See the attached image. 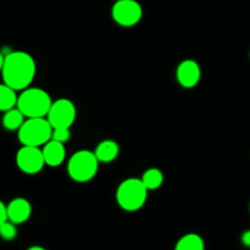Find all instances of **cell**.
I'll list each match as a JSON object with an SVG mask.
<instances>
[{
	"label": "cell",
	"mask_w": 250,
	"mask_h": 250,
	"mask_svg": "<svg viewBox=\"0 0 250 250\" xmlns=\"http://www.w3.org/2000/svg\"><path fill=\"white\" fill-rule=\"evenodd\" d=\"M37 72L33 56L26 51H10L5 55L1 70L2 81L15 90H23L31 85Z\"/></svg>",
	"instance_id": "6da1fadb"
},
{
	"label": "cell",
	"mask_w": 250,
	"mask_h": 250,
	"mask_svg": "<svg viewBox=\"0 0 250 250\" xmlns=\"http://www.w3.org/2000/svg\"><path fill=\"white\" fill-rule=\"evenodd\" d=\"M51 104L53 100L45 90L42 88L28 87L21 90L16 106L24 115V117L31 119V117H46Z\"/></svg>",
	"instance_id": "7a4b0ae2"
},
{
	"label": "cell",
	"mask_w": 250,
	"mask_h": 250,
	"mask_svg": "<svg viewBox=\"0 0 250 250\" xmlns=\"http://www.w3.org/2000/svg\"><path fill=\"white\" fill-rule=\"evenodd\" d=\"M148 189L141 178H127L122 181L116 190V202L126 211H137L144 207Z\"/></svg>",
	"instance_id": "3957f363"
},
{
	"label": "cell",
	"mask_w": 250,
	"mask_h": 250,
	"mask_svg": "<svg viewBox=\"0 0 250 250\" xmlns=\"http://www.w3.org/2000/svg\"><path fill=\"white\" fill-rule=\"evenodd\" d=\"M17 137L22 146H42L53 137V127L46 117H31L24 120Z\"/></svg>",
	"instance_id": "277c9868"
},
{
	"label": "cell",
	"mask_w": 250,
	"mask_h": 250,
	"mask_svg": "<svg viewBox=\"0 0 250 250\" xmlns=\"http://www.w3.org/2000/svg\"><path fill=\"white\" fill-rule=\"evenodd\" d=\"M99 168V160L94 151L78 150L71 155L67 163V173L75 182L85 183L95 177Z\"/></svg>",
	"instance_id": "5b68a950"
},
{
	"label": "cell",
	"mask_w": 250,
	"mask_h": 250,
	"mask_svg": "<svg viewBox=\"0 0 250 250\" xmlns=\"http://www.w3.org/2000/svg\"><path fill=\"white\" fill-rule=\"evenodd\" d=\"M76 115L77 110L75 104L71 100L62 98L53 102L46 119L53 128H71L76 120Z\"/></svg>",
	"instance_id": "8992f818"
},
{
	"label": "cell",
	"mask_w": 250,
	"mask_h": 250,
	"mask_svg": "<svg viewBox=\"0 0 250 250\" xmlns=\"http://www.w3.org/2000/svg\"><path fill=\"white\" fill-rule=\"evenodd\" d=\"M112 20L122 27L136 26L143 16V9L136 0H117L111 10Z\"/></svg>",
	"instance_id": "52a82bcc"
},
{
	"label": "cell",
	"mask_w": 250,
	"mask_h": 250,
	"mask_svg": "<svg viewBox=\"0 0 250 250\" xmlns=\"http://www.w3.org/2000/svg\"><path fill=\"white\" fill-rule=\"evenodd\" d=\"M16 165L27 175H36L41 172L45 165L41 146H22L16 153Z\"/></svg>",
	"instance_id": "ba28073f"
},
{
	"label": "cell",
	"mask_w": 250,
	"mask_h": 250,
	"mask_svg": "<svg viewBox=\"0 0 250 250\" xmlns=\"http://www.w3.org/2000/svg\"><path fill=\"white\" fill-rule=\"evenodd\" d=\"M202 77V70L194 60H185L178 65L176 78L183 88H194Z\"/></svg>",
	"instance_id": "9c48e42d"
},
{
	"label": "cell",
	"mask_w": 250,
	"mask_h": 250,
	"mask_svg": "<svg viewBox=\"0 0 250 250\" xmlns=\"http://www.w3.org/2000/svg\"><path fill=\"white\" fill-rule=\"evenodd\" d=\"M7 219L14 222L15 225H20L26 222L32 215V205L24 198H15L6 205Z\"/></svg>",
	"instance_id": "30bf717a"
},
{
	"label": "cell",
	"mask_w": 250,
	"mask_h": 250,
	"mask_svg": "<svg viewBox=\"0 0 250 250\" xmlns=\"http://www.w3.org/2000/svg\"><path fill=\"white\" fill-rule=\"evenodd\" d=\"M43 155L45 160V165L51 167H58L65 161L66 149L63 143L50 139L46 144L43 146Z\"/></svg>",
	"instance_id": "8fae6325"
},
{
	"label": "cell",
	"mask_w": 250,
	"mask_h": 250,
	"mask_svg": "<svg viewBox=\"0 0 250 250\" xmlns=\"http://www.w3.org/2000/svg\"><path fill=\"white\" fill-rule=\"evenodd\" d=\"M120 153V146L119 144L115 141L111 139H106V141L100 142L99 144L95 148L94 154L97 156V159L99 160V163H111L115 159L119 156Z\"/></svg>",
	"instance_id": "7c38bea8"
},
{
	"label": "cell",
	"mask_w": 250,
	"mask_h": 250,
	"mask_svg": "<svg viewBox=\"0 0 250 250\" xmlns=\"http://www.w3.org/2000/svg\"><path fill=\"white\" fill-rule=\"evenodd\" d=\"M17 90L11 88L5 83H0V111H7L16 107L19 95L16 94Z\"/></svg>",
	"instance_id": "4fadbf2b"
},
{
	"label": "cell",
	"mask_w": 250,
	"mask_h": 250,
	"mask_svg": "<svg viewBox=\"0 0 250 250\" xmlns=\"http://www.w3.org/2000/svg\"><path fill=\"white\" fill-rule=\"evenodd\" d=\"M1 122L4 128L7 129V131H19L20 127L24 122V115L16 106L14 109L5 111Z\"/></svg>",
	"instance_id": "5bb4252c"
},
{
	"label": "cell",
	"mask_w": 250,
	"mask_h": 250,
	"mask_svg": "<svg viewBox=\"0 0 250 250\" xmlns=\"http://www.w3.org/2000/svg\"><path fill=\"white\" fill-rule=\"evenodd\" d=\"M175 250H205V244L199 234L188 233L181 237Z\"/></svg>",
	"instance_id": "9a60e30c"
},
{
	"label": "cell",
	"mask_w": 250,
	"mask_h": 250,
	"mask_svg": "<svg viewBox=\"0 0 250 250\" xmlns=\"http://www.w3.org/2000/svg\"><path fill=\"white\" fill-rule=\"evenodd\" d=\"M141 180L148 190L158 189L164 183V173L159 168H149L143 173Z\"/></svg>",
	"instance_id": "2e32d148"
},
{
	"label": "cell",
	"mask_w": 250,
	"mask_h": 250,
	"mask_svg": "<svg viewBox=\"0 0 250 250\" xmlns=\"http://www.w3.org/2000/svg\"><path fill=\"white\" fill-rule=\"evenodd\" d=\"M17 236V229L16 225L11 221H5L4 224L0 225V237H1L4 241H12V239L16 238Z\"/></svg>",
	"instance_id": "e0dca14e"
},
{
	"label": "cell",
	"mask_w": 250,
	"mask_h": 250,
	"mask_svg": "<svg viewBox=\"0 0 250 250\" xmlns=\"http://www.w3.org/2000/svg\"><path fill=\"white\" fill-rule=\"evenodd\" d=\"M70 128H53V137H51V139H54V141H58L60 143H66L70 139Z\"/></svg>",
	"instance_id": "ac0fdd59"
},
{
	"label": "cell",
	"mask_w": 250,
	"mask_h": 250,
	"mask_svg": "<svg viewBox=\"0 0 250 250\" xmlns=\"http://www.w3.org/2000/svg\"><path fill=\"white\" fill-rule=\"evenodd\" d=\"M7 209H6V205L0 200V225L4 224L5 221H7Z\"/></svg>",
	"instance_id": "d6986e66"
},
{
	"label": "cell",
	"mask_w": 250,
	"mask_h": 250,
	"mask_svg": "<svg viewBox=\"0 0 250 250\" xmlns=\"http://www.w3.org/2000/svg\"><path fill=\"white\" fill-rule=\"evenodd\" d=\"M242 243L246 247H248V248H250V229L242 234Z\"/></svg>",
	"instance_id": "ffe728a7"
},
{
	"label": "cell",
	"mask_w": 250,
	"mask_h": 250,
	"mask_svg": "<svg viewBox=\"0 0 250 250\" xmlns=\"http://www.w3.org/2000/svg\"><path fill=\"white\" fill-rule=\"evenodd\" d=\"M4 61H5V55L0 51V73H1L2 66H4Z\"/></svg>",
	"instance_id": "44dd1931"
},
{
	"label": "cell",
	"mask_w": 250,
	"mask_h": 250,
	"mask_svg": "<svg viewBox=\"0 0 250 250\" xmlns=\"http://www.w3.org/2000/svg\"><path fill=\"white\" fill-rule=\"evenodd\" d=\"M27 250H46V249H44L43 247H39V246H33V247H31V248H28Z\"/></svg>",
	"instance_id": "7402d4cb"
}]
</instances>
